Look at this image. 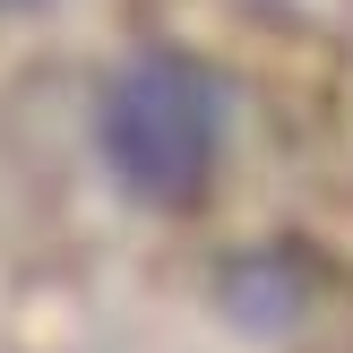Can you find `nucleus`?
I'll use <instances>...</instances> for the list:
<instances>
[{"mask_svg": "<svg viewBox=\"0 0 353 353\" xmlns=\"http://www.w3.org/2000/svg\"><path fill=\"white\" fill-rule=\"evenodd\" d=\"M310 293H319V276H310L302 250H241L224 268V319L250 327V336H285L310 310Z\"/></svg>", "mask_w": 353, "mask_h": 353, "instance_id": "obj_2", "label": "nucleus"}, {"mask_svg": "<svg viewBox=\"0 0 353 353\" xmlns=\"http://www.w3.org/2000/svg\"><path fill=\"white\" fill-rule=\"evenodd\" d=\"M112 181L138 207H199L224 164V86L190 52H138L95 103Z\"/></svg>", "mask_w": 353, "mask_h": 353, "instance_id": "obj_1", "label": "nucleus"}]
</instances>
